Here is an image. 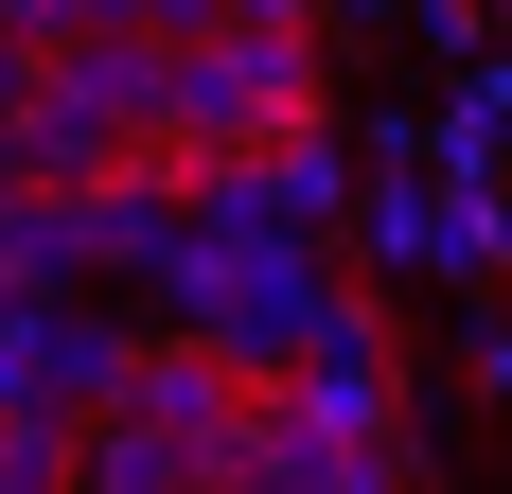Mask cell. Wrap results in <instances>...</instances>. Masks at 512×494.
<instances>
[{
    "mask_svg": "<svg viewBox=\"0 0 512 494\" xmlns=\"http://www.w3.org/2000/svg\"><path fill=\"white\" fill-rule=\"evenodd\" d=\"M124 318H106V300H0V406H18V424H71V442H89L106 406H124Z\"/></svg>",
    "mask_w": 512,
    "mask_h": 494,
    "instance_id": "4",
    "label": "cell"
},
{
    "mask_svg": "<svg viewBox=\"0 0 512 494\" xmlns=\"http://www.w3.org/2000/svg\"><path fill=\"white\" fill-rule=\"evenodd\" d=\"M159 318L230 371V389H283L336 318H354V265H318V247H195L177 230V265H159Z\"/></svg>",
    "mask_w": 512,
    "mask_h": 494,
    "instance_id": "2",
    "label": "cell"
},
{
    "mask_svg": "<svg viewBox=\"0 0 512 494\" xmlns=\"http://www.w3.org/2000/svg\"><path fill=\"white\" fill-rule=\"evenodd\" d=\"M177 230H195V247H318V265H354V159H336V142H248V159H195Z\"/></svg>",
    "mask_w": 512,
    "mask_h": 494,
    "instance_id": "3",
    "label": "cell"
},
{
    "mask_svg": "<svg viewBox=\"0 0 512 494\" xmlns=\"http://www.w3.org/2000/svg\"><path fill=\"white\" fill-rule=\"evenodd\" d=\"M318 89H336V18H318V0H177V71H159V159L318 142Z\"/></svg>",
    "mask_w": 512,
    "mask_h": 494,
    "instance_id": "1",
    "label": "cell"
},
{
    "mask_svg": "<svg viewBox=\"0 0 512 494\" xmlns=\"http://www.w3.org/2000/svg\"><path fill=\"white\" fill-rule=\"evenodd\" d=\"M212 494H230V477H212Z\"/></svg>",
    "mask_w": 512,
    "mask_h": 494,
    "instance_id": "8",
    "label": "cell"
},
{
    "mask_svg": "<svg viewBox=\"0 0 512 494\" xmlns=\"http://www.w3.org/2000/svg\"><path fill=\"white\" fill-rule=\"evenodd\" d=\"M230 406H248V389H230L195 336H142V353H124V406H106V424H142V442H177V459L212 477V459H230Z\"/></svg>",
    "mask_w": 512,
    "mask_h": 494,
    "instance_id": "5",
    "label": "cell"
},
{
    "mask_svg": "<svg viewBox=\"0 0 512 494\" xmlns=\"http://www.w3.org/2000/svg\"><path fill=\"white\" fill-rule=\"evenodd\" d=\"M18 124H36V18L0 0V142H18Z\"/></svg>",
    "mask_w": 512,
    "mask_h": 494,
    "instance_id": "7",
    "label": "cell"
},
{
    "mask_svg": "<svg viewBox=\"0 0 512 494\" xmlns=\"http://www.w3.org/2000/svg\"><path fill=\"white\" fill-rule=\"evenodd\" d=\"M354 230H371V283H407V265H424V177H407V195H371Z\"/></svg>",
    "mask_w": 512,
    "mask_h": 494,
    "instance_id": "6",
    "label": "cell"
}]
</instances>
